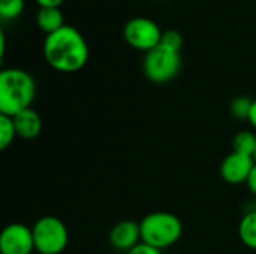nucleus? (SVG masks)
Masks as SVG:
<instances>
[{"label": "nucleus", "mask_w": 256, "mask_h": 254, "mask_svg": "<svg viewBox=\"0 0 256 254\" xmlns=\"http://www.w3.org/2000/svg\"><path fill=\"white\" fill-rule=\"evenodd\" d=\"M45 61L57 72L74 73L81 70L88 61V45L81 31L72 25L46 34L42 46Z\"/></svg>", "instance_id": "1"}, {"label": "nucleus", "mask_w": 256, "mask_h": 254, "mask_svg": "<svg viewBox=\"0 0 256 254\" xmlns=\"http://www.w3.org/2000/svg\"><path fill=\"white\" fill-rule=\"evenodd\" d=\"M36 97V82L33 76L18 67L0 72V114L15 117L32 108Z\"/></svg>", "instance_id": "2"}, {"label": "nucleus", "mask_w": 256, "mask_h": 254, "mask_svg": "<svg viewBox=\"0 0 256 254\" xmlns=\"http://www.w3.org/2000/svg\"><path fill=\"white\" fill-rule=\"evenodd\" d=\"M141 240L158 250L176 246L183 237L182 220L168 211H156L147 214L141 222Z\"/></svg>", "instance_id": "3"}, {"label": "nucleus", "mask_w": 256, "mask_h": 254, "mask_svg": "<svg viewBox=\"0 0 256 254\" xmlns=\"http://www.w3.org/2000/svg\"><path fill=\"white\" fill-rule=\"evenodd\" d=\"M34 252L39 254H62L69 244L66 225L54 216L40 217L32 228Z\"/></svg>", "instance_id": "4"}, {"label": "nucleus", "mask_w": 256, "mask_h": 254, "mask_svg": "<svg viewBox=\"0 0 256 254\" xmlns=\"http://www.w3.org/2000/svg\"><path fill=\"white\" fill-rule=\"evenodd\" d=\"M144 75L154 84H166L172 81L182 69V55L162 45L146 52L142 61Z\"/></svg>", "instance_id": "5"}, {"label": "nucleus", "mask_w": 256, "mask_h": 254, "mask_svg": "<svg viewBox=\"0 0 256 254\" xmlns=\"http://www.w3.org/2000/svg\"><path fill=\"white\" fill-rule=\"evenodd\" d=\"M162 30L156 21L147 16H135L129 19L123 28V37L129 46L138 51L148 52L160 45Z\"/></svg>", "instance_id": "6"}, {"label": "nucleus", "mask_w": 256, "mask_h": 254, "mask_svg": "<svg viewBox=\"0 0 256 254\" xmlns=\"http://www.w3.org/2000/svg\"><path fill=\"white\" fill-rule=\"evenodd\" d=\"M34 240L32 228L22 223H10L0 234V254H33Z\"/></svg>", "instance_id": "7"}, {"label": "nucleus", "mask_w": 256, "mask_h": 254, "mask_svg": "<svg viewBox=\"0 0 256 254\" xmlns=\"http://www.w3.org/2000/svg\"><path fill=\"white\" fill-rule=\"evenodd\" d=\"M255 163V159L252 156H244L232 151L224 159L220 165V177L225 183L232 186L246 184Z\"/></svg>", "instance_id": "8"}, {"label": "nucleus", "mask_w": 256, "mask_h": 254, "mask_svg": "<svg viewBox=\"0 0 256 254\" xmlns=\"http://www.w3.org/2000/svg\"><path fill=\"white\" fill-rule=\"evenodd\" d=\"M141 228L140 223L132 220H123L110 232V244L118 252H129L138 244H141Z\"/></svg>", "instance_id": "9"}, {"label": "nucleus", "mask_w": 256, "mask_h": 254, "mask_svg": "<svg viewBox=\"0 0 256 254\" xmlns=\"http://www.w3.org/2000/svg\"><path fill=\"white\" fill-rule=\"evenodd\" d=\"M12 120L15 124L16 136L21 139H34L42 132V118L33 108L16 114L12 117Z\"/></svg>", "instance_id": "10"}, {"label": "nucleus", "mask_w": 256, "mask_h": 254, "mask_svg": "<svg viewBox=\"0 0 256 254\" xmlns=\"http://www.w3.org/2000/svg\"><path fill=\"white\" fill-rule=\"evenodd\" d=\"M36 24L45 34H51L66 25L60 7H40L36 13Z\"/></svg>", "instance_id": "11"}, {"label": "nucleus", "mask_w": 256, "mask_h": 254, "mask_svg": "<svg viewBox=\"0 0 256 254\" xmlns=\"http://www.w3.org/2000/svg\"><path fill=\"white\" fill-rule=\"evenodd\" d=\"M240 241L250 250L256 252V210L246 213L238 225Z\"/></svg>", "instance_id": "12"}, {"label": "nucleus", "mask_w": 256, "mask_h": 254, "mask_svg": "<svg viewBox=\"0 0 256 254\" xmlns=\"http://www.w3.org/2000/svg\"><path fill=\"white\" fill-rule=\"evenodd\" d=\"M255 150L256 135L254 132H250V130H242V132H238L234 136V139H232V151L254 157Z\"/></svg>", "instance_id": "13"}, {"label": "nucleus", "mask_w": 256, "mask_h": 254, "mask_svg": "<svg viewBox=\"0 0 256 254\" xmlns=\"http://www.w3.org/2000/svg\"><path fill=\"white\" fill-rule=\"evenodd\" d=\"M15 138H18V136H16V130H15L12 117L0 114V150L9 148L10 144L15 141Z\"/></svg>", "instance_id": "14"}, {"label": "nucleus", "mask_w": 256, "mask_h": 254, "mask_svg": "<svg viewBox=\"0 0 256 254\" xmlns=\"http://www.w3.org/2000/svg\"><path fill=\"white\" fill-rule=\"evenodd\" d=\"M252 99H249L248 96H238L231 102L230 111L232 114L234 118L237 120H249V114H250V108H252Z\"/></svg>", "instance_id": "15"}, {"label": "nucleus", "mask_w": 256, "mask_h": 254, "mask_svg": "<svg viewBox=\"0 0 256 254\" xmlns=\"http://www.w3.org/2000/svg\"><path fill=\"white\" fill-rule=\"evenodd\" d=\"M24 10V0H0L2 19H15Z\"/></svg>", "instance_id": "16"}, {"label": "nucleus", "mask_w": 256, "mask_h": 254, "mask_svg": "<svg viewBox=\"0 0 256 254\" xmlns=\"http://www.w3.org/2000/svg\"><path fill=\"white\" fill-rule=\"evenodd\" d=\"M160 45L171 49V51H177L180 52L182 46H183V36L180 31L171 28L162 33V39H160Z\"/></svg>", "instance_id": "17"}, {"label": "nucleus", "mask_w": 256, "mask_h": 254, "mask_svg": "<svg viewBox=\"0 0 256 254\" xmlns=\"http://www.w3.org/2000/svg\"><path fill=\"white\" fill-rule=\"evenodd\" d=\"M126 254H162V250H158V249H154V247H152L148 244L141 243L136 247H134L132 250H129Z\"/></svg>", "instance_id": "18"}, {"label": "nucleus", "mask_w": 256, "mask_h": 254, "mask_svg": "<svg viewBox=\"0 0 256 254\" xmlns=\"http://www.w3.org/2000/svg\"><path fill=\"white\" fill-rule=\"evenodd\" d=\"M246 186H248L249 192L254 196H256V163L254 169H252V172H250V175H249V178H248V181H246Z\"/></svg>", "instance_id": "19"}, {"label": "nucleus", "mask_w": 256, "mask_h": 254, "mask_svg": "<svg viewBox=\"0 0 256 254\" xmlns=\"http://www.w3.org/2000/svg\"><path fill=\"white\" fill-rule=\"evenodd\" d=\"M40 7H60L64 0H34Z\"/></svg>", "instance_id": "20"}, {"label": "nucleus", "mask_w": 256, "mask_h": 254, "mask_svg": "<svg viewBox=\"0 0 256 254\" xmlns=\"http://www.w3.org/2000/svg\"><path fill=\"white\" fill-rule=\"evenodd\" d=\"M248 121L250 123V126L256 130V99H254V102H252V108H250V114H249V120Z\"/></svg>", "instance_id": "21"}, {"label": "nucleus", "mask_w": 256, "mask_h": 254, "mask_svg": "<svg viewBox=\"0 0 256 254\" xmlns=\"http://www.w3.org/2000/svg\"><path fill=\"white\" fill-rule=\"evenodd\" d=\"M4 46H6V37H4V31L2 30L0 33V57H4Z\"/></svg>", "instance_id": "22"}, {"label": "nucleus", "mask_w": 256, "mask_h": 254, "mask_svg": "<svg viewBox=\"0 0 256 254\" xmlns=\"http://www.w3.org/2000/svg\"><path fill=\"white\" fill-rule=\"evenodd\" d=\"M254 159H255V162H256V150H255V154H254Z\"/></svg>", "instance_id": "23"}, {"label": "nucleus", "mask_w": 256, "mask_h": 254, "mask_svg": "<svg viewBox=\"0 0 256 254\" xmlns=\"http://www.w3.org/2000/svg\"><path fill=\"white\" fill-rule=\"evenodd\" d=\"M33 254H39V253H33Z\"/></svg>", "instance_id": "24"}]
</instances>
